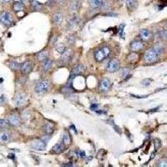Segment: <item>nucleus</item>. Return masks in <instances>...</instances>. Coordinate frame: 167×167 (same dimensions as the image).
<instances>
[{"mask_svg":"<svg viewBox=\"0 0 167 167\" xmlns=\"http://www.w3.org/2000/svg\"><path fill=\"white\" fill-rule=\"evenodd\" d=\"M50 82L48 80L39 81L35 86V92L39 95H43L44 94H46L48 90H50Z\"/></svg>","mask_w":167,"mask_h":167,"instance_id":"nucleus-1","label":"nucleus"},{"mask_svg":"<svg viewBox=\"0 0 167 167\" xmlns=\"http://www.w3.org/2000/svg\"><path fill=\"white\" fill-rule=\"evenodd\" d=\"M159 54L155 51L154 49L147 50L145 54H144V59L147 64H151V63L155 62L159 58Z\"/></svg>","mask_w":167,"mask_h":167,"instance_id":"nucleus-2","label":"nucleus"},{"mask_svg":"<svg viewBox=\"0 0 167 167\" xmlns=\"http://www.w3.org/2000/svg\"><path fill=\"white\" fill-rule=\"evenodd\" d=\"M110 54V50L107 48V47H104L100 50H98L95 54V59L97 60V61H103L104 59H105Z\"/></svg>","mask_w":167,"mask_h":167,"instance_id":"nucleus-3","label":"nucleus"},{"mask_svg":"<svg viewBox=\"0 0 167 167\" xmlns=\"http://www.w3.org/2000/svg\"><path fill=\"white\" fill-rule=\"evenodd\" d=\"M31 147L35 150L43 151L46 150V144L42 139H35L31 143Z\"/></svg>","mask_w":167,"mask_h":167,"instance_id":"nucleus-4","label":"nucleus"},{"mask_svg":"<svg viewBox=\"0 0 167 167\" xmlns=\"http://www.w3.org/2000/svg\"><path fill=\"white\" fill-rule=\"evenodd\" d=\"M0 22L5 26H9L12 24L11 14L8 12H2L0 13Z\"/></svg>","mask_w":167,"mask_h":167,"instance_id":"nucleus-5","label":"nucleus"},{"mask_svg":"<svg viewBox=\"0 0 167 167\" xmlns=\"http://www.w3.org/2000/svg\"><path fill=\"white\" fill-rule=\"evenodd\" d=\"M120 69V62L119 60L116 59H112L111 61H109V63L107 65V71L109 72V73H114V72H116L119 70Z\"/></svg>","mask_w":167,"mask_h":167,"instance_id":"nucleus-6","label":"nucleus"},{"mask_svg":"<svg viewBox=\"0 0 167 167\" xmlns=\"http://www.w3.org/2000/svg\"><path fill=\"white\" fill-rule=\"evenodd\" d=\"M111 86V83H110V80H108V79H104L102 80V81L99 84V90L103 92V93H106L108 92L109 88Z\"/></svg>","mask_w":167,"mask_h":167,"instance_id":"nucleus-7","label":"nucleus"},{"mask_svg":"<svg viewBox=\"0 0 167 167\" xmlns=\"http://www.w3.org/2000/svg\"><path fill=\"white\" fill-rule=\"evenodd\" d=\"M19 69H20V71L23 74H29L32 71V69H33V65H32L31 62L26 61V62L23 63L20 65Z\"/></svg>","mask_w":167,"mask_h":167,"instance_id":"nucleus-8","label":"nucleus"},{"mask_svg":"<svg viewBox=\"0 0 167 167\" xmlns=\"http://www.w3.org/2000/svg\"><path fill=\"white\" fill-rule=\"evenodd\" d=\"M72 57V51L70 50H67L64 54H62L59 63L61 65H66L67 63L69 61V59H71Z\"/></svg>","mask_w":167,"mask_h":167,"instance_id":"nucleus-9","label":"nucleus"},{"mask_svg":"<svg viewBox=\"0 0 167 167\" xmlns=\"http://www.w3.org/2000/svg\"><path fill=\"white\" fill-rule=\"evenodd\" d=\"M139 36L143 41H149L152 39V33L147 29H142L139 32Z\"/></svg>","mask_w":167,"mask_h":167,"instance_id":"nucleus-10","label":"nucleus"},{"mask_svg":"<svg viewBox=\"0 0 167 167\" xmlns=\"http://www.w3.org/2000/svg\"><path fill=\"white\" fill-rule=\"evenodd\" d=\"M25 101H26V97L24 94H18L14 98V104L16 106H22L23 105H24Z\"/></svg>","mask_w":167,"mask_h":167,"instance_id":"nucleus-11","label":"nucleus"},{"mask_svg":"<svg viewBox=\"0 0 167 167\" xmlns=\"http://www.w3.org/2000/svg\"><path fill=\"white\" fill-rule=\"evenodd\" d=\"M144 46L145 45L142 41H134L130 44V50L133 52H136V51H139L140 50H142Z\"/></svg>","mask_w":167,"mask_h":167,"instance_id":"nucleus-12","label":"nucleus"},{"mask_svg":"<svg viewBox=\"0 0 167 167\" xmlns=\"http://www.w3.org/2000/svg\"><path fill=\"white\" fill-rule=\"evenodd\" d=\"M8 121L9 122V124L13 126H19L20 124V119L18 115H11L8 118Z\"/></svg>","mask_w":167,"mask_h":167,"instance_id":"nucleus-13","label":"nucleus"},{"mask_svg":"<svg viewBox=\"0 0 167 167\" xmlns=\"http://www.w3.org/2000/svg\"><path fill=\"white\" fill-rule=\"evenodd\" d=\"M84 69H85V67H84V65H82V64L76 65V66L72 69L71 78H73L74 76H76V75L81 74V73H83L84 70Z\"/></svg>","mask_w":167,"mask_h":167,"instance_id":"nucleus-14","label":"nucleus"},{"mask_svg":"<svg viewBox=\"0 0 167 167\" xmlns=\"http://www.w3.org/2000/svg\"><path fill=\"white\" fill-rule=\"evenodd\" d=\"M65 145L63 142H59L56 144L55 146H53L52 150L54 153H56V154H59V153H61L65 150Z\"/></svg>","mask_w":167,"mask_h":167,"instance_id":"nucleus-15","label":"nucleus"},{"mask_svg":"<svg viewBox=\"0 0 167 167\" xmlns=\"http://www.w3.org/2000/svg\"><path fill=\"white\" fill-rule=\"evenodd\" d=\"M53 19H54V24H55L57 26H59V25H61V24L64 21V17L61 13H56L54 14L53 16Z\"/></svg>","mask_w":167,"mask_h":167,"instance_id":"nucleus-16","label":"nucleus"},{"mask_svg":"<svg viewBox=\"0 0 167 167\" xmlns=\"http://www.w3.org/2000/svg\"><path fill=\"white\" fill-rule=\"evenodd\" d=\"M79 22H80L79 18H78L77 16H74V17H73V18H72V19L69 20V22L68 23L67 28H68L69 29H73L74 27H76V26H77L78 24H79Z\"/></svg>","mask_w":167,"mask_h":167,"instance_id":"nucleus-17","label":"nucleus"},{"mask_svg":"<svg viewBox=\"0 0 167 167\" xmlns=\"http://www.w3.org/2000/svg\"><path fill=\"white\" fill-rule=\"evenodd\" d=\"M125 4L128 9L134 10L137 7V1L136 0H126Z\"/></svg>","mask_w":167,"mask_h":167,"instance_id":"nucleus-18","label":"nucleus"},{"mask_svg":"<svg viewBox=\"0 0 167 167\" xmlns=\"http://www.w3.org/2000/svg\"><path fill=\"white\" fill-rule=\"evenodd\" d=\"M153 49L159 54V55H161L162 53H164L165 50V45L162 43H158L155 44Z\"/></svg>","mask_w":167,"mask_h":167,"instance_id":"nucleus-19","label":"nucleus"},{"mask_svg":"<svg viewBox=\"0 0 167 167\" xmlns=\"http://www.w3.org/2000/svg\"><path fill=\"white\" fill-rule=\"evenodd\" d=\"M90 4L91 8L93 9H99L102 6L103 4V0H90Z\"/></svg>","mask_w":167,"mask_h":167,"instance_id":"nucleus-20","label":"nucleus"},{"mask_svg":"<svg viewBox=\"0 0 167 167\" xmlns=\"http://www.w3.org/2000/svg\"><path fill=\"white\" fill-rule=\"evenodd\" d=\"M10 135L8 132H2L0 133V142L1 143H7L9 141Z\"/></svg>","mask_w":167,"mask_h":167,"instance_id":"nucleus-21","label":"nucleus"},{"mask_svg":"<svg viewBox=\"0 0 167 167\" xmlns=\"http://www.w3.org/2000/svg\"><path fill=\"white\" fill-rule=\"evenodd\" d=\"M53 66V61L51 59H47L46 60H44L43 63V69H44V71H49L50 69L52 68Z\"/></svg>","mask_w":167,"mask_h":167,"instance_id":"nucleus-22","label":"nucleus"},{"mask_svg":"<svg viewBox=\"0 0 167 167\" xmlns=\"http://www.w3.org/2000/svg\"><path fill=\"white\" fill-rule=\"evenodd\" d=\"M24 3H21V2H16L13 5V9L15 12H20V11H23L24 9Z\"/></svg>","mask_w":167,"mask_h":167,"instance_id":"nucleus-23","label":"nucleus"},{"mask_svg":"<svg viewBox=\"0 0 167 167\" xmlns=\"http://www.w3.org/2000/svg\"><path fill=\"white\" fill-rule=\"evenodd\" d=\"M37 58L39 61L43 62L44 60L48 59V52L47 51H41L37 54Z\"/></svg>","mask_w":167,"mask_h":167,"instance_id":"nucleus-24","label":"nucleus"},{"mask_svg":"<svg viewBox=\"0 0 167 167\" xmlns=\"http://www.w3.org/2000/svg\"><path fill=\"white\" fill-rule=\"evenodd\" d=\"M43 129H44L45 133L48 134V135H50V134H52L53 132H54V127H53L52 124H50V123H47V124H44Z\"/></svg>","mask_w":167,"mask_h":167,"instance_id":"nucleus-25","label":"nucleus"},{"mask_svg":"<svg viewBox=\"0 0 167 167\" xmlns=\"http://www.w3.org/2000/svg\"><path fill=\"white\" fill-rule=\"evenodd\" d=\"M71 142V138L69 133H65L63 135V143L65 144V146H68Z\"/></svg>","mask_w":167,"mask_h":167,"instance_id":"nucleus-26","label":"nucleus"},{"mask_svg":"<svg viewBox=\"0 0 167 167\" xmlns=\"http://www.w3.org/2000/svg\"><path fill=\"white\" fill-rule=\"evenodd\" d=\"M32 5H33V8H34V9L37 10V11H39L43 8V5L40 3H39L38 1H36V0H33L32 1Z\"/></svg>","mask_w":167,"mask_h":167,"instance_id":"nucleus-27","label":"nucleus"},{"mask_svg":"<svg viewBox=\"0 0 167 167\" xmlns=\"http://www.w3.org/2000/svg\"><path fill=\"white\" fill-rule=\"evenodd\" d=\"M56 50H57V52L60 53V54H64L67 50H66V47H65V44L60 43V44H59L58 46L56 47Z\"/></svg>","mask_w":167,"mask_h":167,"instance_id":"nucleus-28","label":"nucleus"},{"mask_svg":"<svg viewBox=\"0 0 167 167\" xmlns=\"http://www.w3.org/2000/svg\"><path fill=\"white\" fill-rule=\"evenodd\" d=\"M9 67L12 70H17L19 69V64L16 61H12V62L9 63Z\"/></svg>","mask_w":167,"mask_h":167,"instance_id":"nucleus-29","label":"nucleus"},{"mask_svg":"<svg viewBox=\"0 0 167 167\" xmlns=\"http://www.w3.org/2000/svg\"><path fill=\"white\" fill-rule=\"evenodd\" d=\"M9 121H7L5 120H2V119H0V128H7V127L9 126Z\"/></svg>","mask_w":167,"mask_h":167,"instance_id":"nucleus-30","label":"nucleus"},{"mask_svg":"<svg viewBox=\"0 0 167 167\" xmlns=\"http://www.w3.org/2000/svg\"><path fill=\"white\" fill-rule=\"evenodd\" d=\"M129 74H130V69H127V68H124L122 69V71H121V76L123 78H125L127 77L128 75H129Z\"/></svg>","mask_w":167,"mask_h":167,"instance_id":"nucleus-31","label":"nucleus"},{"mask_svg":"<svg viewBox=\"0 0 167 167\" xmlns=\"http://www.w3.org/2000/svg\"><path fill=\"white\" fill-rule=\"evenodd\" d=\"M157 165L161 167H167V161L166 160H161L158 162Z\"/></svg>","mask_w":167,"mask_h":167,"instance_id":"nucleus-32","label":"nucleus"},{"mask_svg":"<svg viewBox=\"0 0 167 167\" xmlns=\"http://www.w3.org/2000/svg\"><path fill=\"white\" fill-rule=\"evenodd\" d=\"M78 155L80 158H84L85 157V152L84 150H79L78 151Z\"/></svg>","mask_w":167,"mask_h":167,"instance_id":"nucleus-33","label":"nucleus"},{"mask_svg":"<svg viewBox=\"0 0 167 167\" xmlns=\"http://www.w3.org/2000/svg\"><path fill=\"white\" fill-rule=\"evenodd\" d=\"M97 109H98V105H96V104H93V105H90V109H91V110H93V111H96V110H97Z\"/></svg>","mask_w":167,"mask_h":167,"instance_id":"nucleus-34","label":"nucleus"},{"mask_svg":"<svg viewBox=\"0 0 167 167\" xmlns=\"http://www.w3.org/2000/svg\"><path fill=\"white\" fill-rule=\"evenodd\" d=\"M161 37L163 38L165 40L167 41V30H166V31H162V32H161Z\"/></svg>","mask_w":167,"mask_h":167,"instance_id":"nucleus-35","label":"nucleus"},{"mask_svg":"<svg viewBox=\"0 0 167 167\" xmlns=\"http://www.w3.org/2000/svg\"><path fill=\"white\" fill-rule=\"evenodd\" d=\"M62 166H73V165H71L70 163L69 164H65V165H62Z\"/></svg>","mask_w":167,"mask_h":167,"instance_id":"nucleus-36","label":"nucleus"},{"mask_svg":"<svg viewBox=\"0 0 167 167\" xmlns=\"http://www.w3.org/2000/svg\"><path fill=\"white\" fill-rule=\"evenodd\" d=\"M15 2H21V3H24V0H15Z\"/></svg>","mask_w":167,"mask_h":167,"instance_id":"nucleus-37","label":"nucleus"},{"mask_svg":"<svg viewBox=\"0 0 167 167\" xmlns=\"http://www.w3.org/2000/svg\"><path fill=\"white\" fill-rule=\"evenodd\" d=\"M3 2H4V3H8V2H10L11 0H2Z\"/></svg>","mask_w":167,"mask_h":167,"instance_id":"nucleus-38","label":"nucleus"},{"mask_svg":"<svg viewBox=\"0 0 167 167\" xmlns=\"http://www.w3.org/2000/svg\"><path fill=\"white\" fill-rule=\"evenodd\" d=\"M60 1H65V0H60Z\"/></svg>","mask_w":167,"mask_h":167,"instance_id":"nucleus-39","label":"nucleus"}]
</instances>
